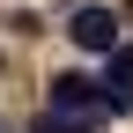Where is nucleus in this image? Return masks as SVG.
<instances>
[{
	"mask_svg": "<svg viewBox=\"0 0 133 133\" xmlns=\"http://www.w3.org/2000/svg\"><path fill=\"white\" fill-rule=\"evenodd\" d=\"M96 104H104V111H133V44L104 52V81H96Z\"/></svg>",
	"mask_w": 133,
	"mask_h": 133,
	"instance_id": "2",
	"label": "nucleus"
},
{
	"mask_svg": "<svg viewBox=\"0 0 133 133\" xmlns=\"http://www.w3.org/2000/svg\"><path fill=\"white\" fill-rule=\"evenodd\" d=\"M52 111L59 118H96V111H104L96 104V81L89 74H52Z\"/></svg>",
	"mask_w": 133,
	"mask_h": 133,
	"instance_id": "3",
	"label": "nucleus"
},
{
	"mask_svg": "<svg viewBox=\"0 0 133 133\" xmlns=\"http://www.w3.org/2000/svg\"><path fill=\"white\" fill-rule=\"evenodd\" d=\"M89 126H96V118H59V111H44L30 133H89Z\"/></svg>",
	"mask_w": 133,
	"mask_h": 133,
	"instance_id": "4",
	"label": "nucleus"
},
{
	"mask_svg": "<svg viewBox=\"0 0 133 133\" xmlns=\"http://www.w3.org/2000/svg\"><path fill=\"white\" fill-rule=\"evenodd\" d=\"M118 8H104V0H81V8L74 15H66V37H74L81 44V52H96V59H104V52H118Z\"/></svg>",
	"mask_w": 133,
	"mask_h": 133,
	"instance_id": "1",
	"label": "nucleus"
}]
</instances>
